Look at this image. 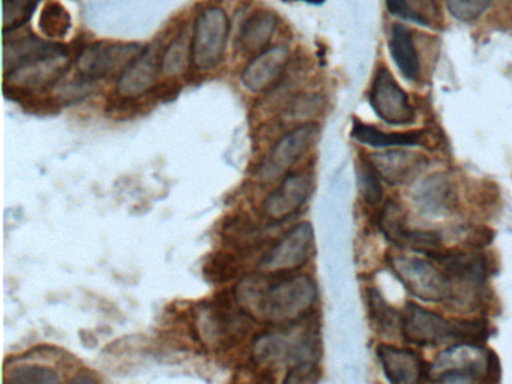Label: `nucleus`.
Here are the masks:
<instances>
[{"mask_svg": "<svg viewBox=\"0 0 512 384\" xmlns=\"http://www.w3.org/2000/svg\"><path fill=\"white\" fill-rule=\"evenodd\" d=\"M251 354L257 363L265 366L317 362L320 356L317 323L308 315L295 323L281 324L280 329L257 336Z\"/></svg>", "mask_w": 512, "mask_h": 384, "instance_id": "obj_1", "label": "nucleus"}, {"mask_svg": "<svg viewBox=\"0 0 512 384\" xmlns=\"http://www.w3.org/2000/svg\"><path fill=\"white\" fill-rule=\"evenodd\" d=\"M316 300L317 287L310 276L268 273V282L254 315L277 326L295 323L311 315Z\"/></svg>", "mask_w": 512, "mask_h": 384, "instance_id": "obj_2", "label": "nucleus"}, {"mask_svg": "<svg viewBox=\"0 0 512 384\" xmlns=\"http://www.w3.org/2000/svg\"><path fill=\"white\" fill-rule=\"evenodd\" d=\"M401 335L418 347H437L455 342H476L484 338L485 329L475 321L448 320L416 303H407L401 314Z\"/></svg>", "mask_w": 512, "mask_h": 384, "instance_id": "obj_3", "label": "nucleus"}, {"mask_svg": "<svg viewBox=\"0 0 512 384\" xmlns=\"http://www.w3.org/2000/svg\"><path fill=\"white\" fill-rule=\"evenodd\" d=\"M496 356L475 342H455L440 351L428 368L433 383H484L496 369Z\"/></svg>", "mask_w": 512, "mask_h": 384, "instance_id": "obj_4", "label": "nucleus"}, {"mask_svg": "<svg viewBox=\"0 0 512 384\" xmlns=\"http://www.w3.org/2000/svg\"><path fill=\"white\" fill-rule=\"evenodd\" d=\"M389 266L401 284L416 299L425 302H448L451 284L442 267L431 261L412 255L395 254L389 258Z\"/></svg>", "mask_w": 512, "mask_h": 384, "instance_id": "obj_5", "label": "nucleus"}, {"mask_svg": "<svg viewBox=\"0 0 512 384\" xmlns=\"http://www.w3.org/2000/svg\"><path fill=\"white\" fill-rule=\"evenodd\" d=\"M319 135L320 126L317 123H304L283 135L269 149L257 168L260 182L272 183L286 176L301 156L314 146Z\"/></svg>", "mask_w": 512, "mask_h": 384, "instance_id": "obj_6", "label": "nucleus"}, {"mask_svg": "<svg viewBox=\"0 0 512 384\" xmlns=\"http://www.w3.org/2000/svg\"><path fill=\"white\" fill-rule=\"evenodd\" d=\"M313 245L314 231L310 222L295 225L260 258V272L290 273L299 269L310 258Z\"/></svg>", "mask_w": 512, "mask_h": 384, "instance_id": "obj_7", "label": "nucleus"}, {"mask_svg": "<svg viewBox=\"0 0 512 384\" xmlns=\"http://www.w3.org/2000/svg\"><path fill=\"white\" fill-rule=\"evenodd\" d=\"M229 23L220 9L203 12L194 27L193 62L197 68L211 69L221 62L226 50Z\"/></svg>", "mask_w": 512, "mask_h": 384, "instance_id": "obj_8", "label": "nucleus"}, {"mask_svg": "<svg viewBox=\"0 0 512 384\" xmlns=\"http://www.w3.org/2000/svg\"><path fill=\"white\" fill-rule=\"evenodd\" d=\"M143 48L137 44H100L85 48L77 59L80 74L92 80L122 74L134 59L142 53Z\"/></svg>", "mask_w": 512, "mask_h": 384, "instance_id": "obj_9", "label": "nucleus"}, {"mask_svg": "<svg viewBox=\"0 0 512 384\" xmlns=\"http://www.w3.org/2000/svg\"><path fill=\"white\" fill-rule=\"evenodd\" d=\"M370 104L374 113L389 125H409L415 119V110L410 105L407 93L386 68H380L374 77Z\"/></svg>", "mask_w": 512, "mask_h": 384, "instance_id": "obj_10", "label": "nucleus"}, {"mask_svg": "<svg viewBox=\"0 0 512 384\" xmlns=\"http://www.w3.org/2000/svg\"><path fill=\"white\" fill-rule=\"evenodd\" d=\"M380 228L385 236L400 248L422 252L428 257L439 254L442 249L439 234L434 231L410 228L403 210L394 201H388L383 207L380 213Z\"/></svg>", "mask_w": 512, "mask_h": 384, "instance_id": "obj_11", "label": "nucleus"}, {"mask_svg": "<svg viewBox=\"0 0 512 384\" xmlns=\"http://www.w3.org/2000/svg\"><path fill=\"white\" fill-rule=\"evenodd\" d=\"M311 189L313 182L310 174H286L277 189L266 197L263 213L274 221H284L307 203Z\"/></svg>", "mask_w": 512, "mask_h": 384, "instance_id": "obj_12", "label": "nucleus"}, {"mask_svg": "<svg viewBox=\"0 0 512 384\" xmlns=\"http://www.w3.org/2000/svg\"><path fill=\"white\" fill-rule=\"evenodd\" d=\"M377 357L386 378L394 384L419 383L427 372L421 357L409 348L382 344L377 347Z\"/></svg>", "mask_w": 512, "mask_h": 384, "instance_id": "obj_13", "label": "nucleus"}, {"mask_svg": "<svg viewBox=\"0 0 512 384\" xmlns=\"http://www.w3.org/2000/svg\"><path fill=\"white\" fill-rule=\"evenodd\" d=\"M289 53L284 47L269 48L262 51L242 74V83L251 92H262L274 86L275 81L283 75Z\"/></svg>", "mask_w": 512, "mask_h": 384, "instance_id": "obj_14", "label": "nucleus"}, {"mask_svg": "<svg viewBox=\"0 0 512 384\" xmlns=\"http://www.w3.org/2000/svg\"><path fill=\"white\" fill-rule=\"evenodd\" d=\"M158 50L146 48L122 72L119 93L125 98H136L155 86L158 72Z\"/></svg>", "mask_w": 512, "mask_h": 384, "instance_id": "obj_15", "label": "nucleus"}, {"mask_svg": "<svg viewBox=\"0 0 512 384\" xmlns=\"http://www.w3.org/2000/svg\"><path fill=\"white\" fill-rule=\"evenodd\" d=\"M368 162L382 179L391 185L404 183L410 180L421 170L424 159L415 153L403 152V150H391V152L376 153L370 155Z\"/></svg>", "mask_w": 512, "mask_h": 384, "instance_id": "obj_16", "label": "nucleus"}, {"mask_svg": "<svg viewBox=\"0 0 512 384\" xmlns=\"http://www.w3.org/2000/svg\"><path fill=\"white\" fill-rule=\"evenodd\" d=\"M67 54V48L56 42L43 41V39L31 38L17 39V41H5V74L35 60L46 59V57Z\"/></svg>", "mask_w": 512, "mask_h": 384, "instance_id": "obj_17", "label": "nucleus"}, {"mask_svg": "<svg viewBox=\"0 0 512 384\" xmlns=\"http://www.w3.org/2000/svg\"><path fill=\"white\" fill-rule=\"evenodd\" d=\"M389 51L403 77L409 81L418 80L421 74V62H419L412 32L403 24H395L392 27Z\"/></svg>", "mask_w": 512, "mask_h": 384, "instance_id": "obj_18", "label": "nucleus"}, {"mask_svg": "<svg viewBox=\"0 0 512 384\" xmlns=\"http://www.w3.org/2000/svg\"><path fill=\"white\" fill-rule=\"evenodd\" d=\"M353 138L359 143L367 144L371 147H410L421 143L422 132H388L380 131L371 125H365L362 122H355L352 131Z\"/></svg>", "mask_w": 512, "mask_h": 384, "instance_id": "obj_19", "label": "nucleus"}, {"mask_svg": "<svg viewBox=\"0 0 512 384\" xmlns=\"http://www.w3.org/2000/svg\"><path fill=\"white\" fill-rule=\"evenodd\" d=\"M274 29V15L265 14V12L254 15V17H251L250 20L244 24V27H242V50L248 51V53L262 51L263 47L268 44L269 39L272 38Z\"/></svg>", "mask_w": 512, "mask_h": 384, "instance_id": "obj_20", "label": "nucleus"}, {"mask_svg": "<svg viewBox=\"0 0 512 384\" xmlns=\"http://www.w3.org/2000/svg\"><path fill=\"white\" fill-rule=\"evenodd\" d=\"M368 309H370L371 320L374 326L379 329L383 335H395L397 330H401V315L389 306V303L383 299L379 290L371 287L368 290Z\"/></svg>", "mask_w": 512, "mask_h": 384, "instance_id": "obj_21", "label": "nucleus"}, {"mask_svg": "<svg viewBox=\"0 0 512 384\" xmlns=\"http://www.w3.org/2000/svg\"><path fill=\"white\" fill-rule=\"evenodd\" d=\"M241 269V260L235 252H215L203 266V275L215 284H223L235 279Z\"/></svg>", "mask_w": 512, "mask_h": 384, "instance_id": "obj_22", "label": "nucleus"}, {"mask_svg": "<svg viewBox=\"0 0 512 384\" xmlns=\"http://www.w3.org/2000/svg\"><path fill=\"white\" fill-rule=\"evenodd\" d=\"M451 185L442 176H433L419 189V206L424 207L425 212H440L451 203Z\"/></svg>", "mask_w": 512, "mask_h": 384, "instance_id": "obj_23", "label": "nucleus"}, {"mask_svg": "<svg viewBox=\"0 0 512 384\" xmlns=\"http://www.w3.org/2000/svg\"><path fill=\"white\" fill-rule=\"evenodd\" d=\"M4 380L5 383L13 384H49L58 383L59 375L49 366L25 363V365L13 366V369L5 374Z\"/></svg>", "mask_w": 512, "mask_h": 384, "instance_id": "obj_24", "label": "nucleus"}, {"mask_svg": "<svg viewBox=\"0 0 512 384\" xmlns=\"http://www.w3.org/2000/svg\"><path fill=\"white\" fill-rule=\"evenodd\" d=\"M71 27L67 9L58 2H49L40 17V29L49 38H64Z\"/></svg>", "mask_w": 512, "mask_h": 384, "instance_id": "obj_25", "label": "nucleus"}, {"mask_svg": "<svg viewBox=\"0 0 512 384\" xmlns=\"http://www.w3.org/2000/svg\"><path fill=\"white\" fill-rule=\"evenodd\" d=\"M190 60L193 62V44H185L184 38H178L167 47L166 54L161 57V69L166 74H181Z\"/></svg>", "mask_w": 512, "mask_h": 384, "instance_id": "obj_26", "label": "nucleus"}, {"mask_svg": "<svg viewBox=\"0 0 512 384\" xmlns=\"http://www.w3.org/2000/svg\"><path fill=\"white\" fill-rule=\"evenodd\" d=\"M40 0H4V32L28 23Z\"/></svg>", "mask_w": 512, "mask_h": 384, "instance_id": "obj_27", "label": "nucleus"}, {"mask_svg": "<svg viewBox=\"0 0 512 384\" xmlns=\"http://www.w3.org/2000/svg\"><path fill=\"white\" fill-rule=\"evenodd\" d=\"M379 177V173L367 159L359 170V185H361L362 197L368 206H377L382 200V185Z\"/></svg>", "mask_w": 512, "mask_h": 384, "instance_id": "obj_28", "label": "nucleus"}, {"mask_svg": "<svg viewBox=\"0 0 512 384\" xmlns=\"http://www.w3.org/2000/svg\"><path fill=\"white\" fill-rule=\"evenodd\" d=\"M493 0H446L449 12L460 21L478 18Z\"/></svg>", "mask_w": 512, "mask_h": 384, "instance_id": "obj_29", "label": "nucleus"}, {"mask_svg": "<svg viewBox=\"0 0 512 384\" xmlns=\"http://www.w3.org/2000/svg\"><path fill=\"white\" fill-rule=\"evenodd\" d=\"M319 378L320 371L317 368V362H304L290 368L286 378H284V383H316V381H319Z\"/></svg>", "mask_w": 512, "mask_h": 384, "instance_id": "obj_30", "label": "nucleus"}, {"mask_svg": "<svg viewBox=\"0 0 512 384\" xmlns=\"http://www.w3.org/2000/svg\"><path fill=\"white\" fill-rule=\"evenodd\" d=\"M386 8H388L389 14L427 26V20L419 12L413 11L407 0H386Z\"/></svg>", "mask_w": 512, "mask_h": 384, "instance_id": "obj_31", "label": "nucleus"}, {"mask_svg": "<svg viewBox=\"0 0 512 384\" xmlns=\"http://www.w3.org/2000/svg\"><path fill=\"white\" fill-rule=\"evenodd\" d=\"M284 2H296V0H284ZM304 2L313 3V5H320V3L325 2V0H304Z\"/></svg>", "mask_w": 512, "mask_h": 384, "instance_id": "obj_32", "label": "nucleus"}]
</instances>
